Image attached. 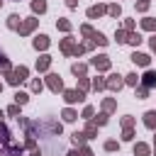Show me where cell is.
<instances>
[{"instance_id":"cell-1","label":"cell","mask_w":156,"mask_h":156,"mask_svg":"<svg viewBox=\"0 0 156 156\" xmlns=\"http://www.w3.org/2000/svg\"><path fill=\"white\" fill-rule=\"evenodd\" d=\"M24 78H27V68H24V66H20L15 73H10V78H7V80H10L12 85H17V83H22Z\"/></svg>"},{"instance_id":"cell-2","label":"cell","mask_w":156,"mask_h":156,"mask_svg":"<svg viewBox=\"0 0 156 156\" xmlns=\"http://www.w3.org/2000/svg\"><path fill=\"white\" fill-rule=\"evenodd\" d=\"M63 98H66V102H80L83 100V90H66Z\"/></svg>"},{"instance_id":"cell-3","label":"cell","mask_w":156,"mask_h":156,"mask_svg":"<svg viewBox=\"0 0 156 156\" xmlns=\"http://www.w3.org/2000/svg\"><path fill=\"white\" fill-rule=\"evenodd\" d=\"M46 83H49V88H51L54 93H58V90L63 88V83H61V78H58V76H49V78H46Z\"/></svg>"},{"instance_id":"cell-4","label":"cell","mask_w":156,"mask_h":156,"mask_svg":"<svg viewBox=\"0 0 156 156\" xmlns=\"http://www.w3.org/2000/svg\"><path fill=\"white\" fill-rule=\"evenodd\" d=\"M144 124H146L149 129H156V110H149V112L144 115Z\"/></svg>"},{"instance_id":"cell-5","label":"cell","mask_w":156,"mask_h":156,"mask_svg":"<svg viewBox=\"0 0 156 156\" xmlns=\"http://www.w3.org/2000/svg\"><path fill=\"white\" fill-rule=\"evenodd\" d=\"M93 66L100 68V71H105V68H110V58L107 56H98V58H93Z\"/></svg>"},{"instance_id":"cell-6","label":"cell","mask_w":156,"mask_h":156,"mask_svg":"<svg viewBox=\"0 0 156 156\" xmlns=\"http://www.w3.org/2000/svg\"><path fill=\"white\" fill-rule=\"evenodd\" d=\"M34 24H37V20H32V17H29V20H27V22H22L17 29H20V34H27V32H32V29H34Z\"/></svg>"},{"instance_id":"cell-7","label":"cell","mask_w":156,"mask_h":156,"mask_svg":"<svg viewBox=\"0 0 156 156\" xmlns=\"http://www.w3.org/2000/svg\"><path fill=\"white\" fill-rule=\"evenodd\" d=\"M46 46H49V37L46 34H39L34 39V49H46Z\"/></svg>"},{"instance_id":"cell-8","label":"cell","mask_w":156,"mask_h":156,"mask_svg":"<svg viewBox=\"0 0 156 156\" xmlns=\"http://www.w3.org/2000/svg\"><path fill=\"white\" fill-rule=\"evenodd\" d=\"M132 61H134V63H139V66H149V61H151V58H149L146 54H134V56H132Z\"/></svg>"},{"instance_id":"cell-9","label":"cell","mask_w":156,"mask_h":156,"mask_svg":"<svg viewBox=\"0 0 156 156\" xmlns=\"http://www.w3.org/2000/svg\"><path fill=\"white\" fill-rule=\"evenodd\" d=\"M144 85H146V88L156 85V71H146V76H144Z\"/></svg>"},{"instance_id":"cell-10","label":"cell","mask_w":156,"mask_h":156,"mask_svg":"<svg viewBox=\"0 0 156 156\" xmlns=\"http://www.w3.org/2000/svg\"><path fill=\"white\" fill-rule=\"evenodd\" d=\"M49 63H51V58H49V56H41V58L37 61V71H46Z\"/></svg>"},{"instance_id":"cell-11","label":"cell","mask_w":156,"mask_h":156,"mask_svg":"<svg viewBox=\"0 0 156 156\" xmlns=\"http://www.w3.org/2000/svg\"><path fill=\"white\" fill-rule=\"evenodd\" d=\"M102 12H105V7H102V5H95V7L88 10V17H100Z\"/></svg>"},{"instance_id":"cell-12","label":"cell","mask_w":156,"mask_h":156,"mask_svg":"<svg viewBox=\"0 0 156 156\" xmlns=\"http://www.w3.org/2000/svg\"><path fill=\"white\" fill-rule=\"evenodd\" d=\"M134 154H136V156H149V146H146V144H136V146H134Z\"/></svg>"},{"instance_id":"cell-13","label":"cell","mask_w":156,"mask_h":156,"mask_svg":"<svg viewBox=\"0 0 156 156\" xmlns=\"http://www.w3.org/2000/svg\"><path fill=\"white\" fill-rule=\"evenodd\" d=\"M107 85H110V88H112V90H119V88H122V80H119V76H112V78H110V83H107Z\"/></svg>"},{"instance_id":"cell-14","label":"cell","mask_w":156,"mask_h":156,"mask_svg":"<svg viewBox=\"0 0 156 156\" xmlns=\"http://www.w3.org/2000/svg\"><path fill=\"white\" fill-rule=\"evenodd\" d=\"M32 10H34V12H44V10H46V2H44V0H34V2H32Z\"/></svg>"},{"instance_id":"cell-15","label":"cell","mask_w":156,"mask_h":156,"mask_svg":"<svg viewBox=\"0 0 156 156\" xmlns=\"http://www.w3.org/2000/svg\"><path fill=\"white\" fill-rule=\"evenodd\" d=\"M7 27H12V29L20 27V17H17V15H10V17H7Z\"/></svg>"},{"instance_id":"cell-16","label":"cell","mask_w":156,"mask_h":156,"mask_svg":"<svg viewBox=\"0 0 156 156\" xmlns=\"http://www.w3.org/2000/svg\"><path fill=\"white\" fill-rule=\"evenodd\" d=\"M15 100H17V105H24V102L29 100V95H27V93H17V95H15Z\"/></svg>"},{"instance_id":"cell-17","label":"cell","mask_w":156,"mask_h":156,"mask_svg":"<svg viewBox=\"0 0 156 156\" xmlns=\"http://www.w3.org/2000/svg\"><path fill=\"white\" fill-rule=\"evenodd\" d=\"M141 27H144V29H156V20H151V17H149V20H144V22H141Z\"/></svg>"},{"instance_id":"cell-18","label":"cell","mask_w":156,"mask_h":156,"mask_svg":"<svg viewBox=\"0 0 156 156\" xmlns=\"http://www.w3.org/2000/svg\"><path fill=\"white\" fill-rule=\"evenodd\" d=\"M73 73H76V76H83V73H85V66H83V63H73Z\"/></svg>"},{"instance_id":"cell-19","label":"cell","mask_w":156,"mask_h":156,"mask_svg":"<svg viewBox=\"0 0 156 156\" xmlns=\"http://www.w3.org/2000/svg\"><path fill=\"white\" fill-rule=\"evenodd\" d=\"M63 119H66V122H73V119H76V112H73V110H63Z\"/></svg>"},{"instance_id":"cell-20","label":"cell","mask_w":156,"mask_h":156,"mask_svg":"<svg viewBox=\"0 0 156 156\" xmlns=\"http://www.w3.org/2000/svg\"><path fill=\"white\" fill-rule=\"evenodd\" d=\"M58 29H63V32H68L71 29V24H68V20H58V24H56Z\"/></svg>"},{"instance_id":"cell-21","label":"cell","mask_w":156,"mask_h":156,"mask_svg":"<svg viewBox=\"0 0 156 156\" xmlns=\"http://www.w3.org/2000/svg\"><path fill=\"white\" fill-rule=\"evenodd\" d=\"M93 39H95V44H100V46H105V44H107V39H105L102 34H93Z\"/></svg>"},{"instance_id":"cell-22","label":"cell","mask_w":156,"mask_h":156,"mask_svg":"<svg viewBox=\"0 0 156 156\" xmlns=\"http://www.w3.org/2000/svg\"><path fill=\"white\" fill-rule=\"evenodd\" d=\"M83 141H85V134L76 132V134H73V144H83Z\"/></svg>"},{"instance_id":"cell-23","label":"cell","mask_w":156,"mask_h":156,"mask_svg":"<svg viewBox=\"0 0 156 156\" xmlns=\"http://www.w3.org/2000/svg\"><path fill=\"white\" fill-rule=\"evenodd\" d=\"M119 12H122L119 5H110V15H112V17H119Z\"/></svg>"},{"instance_id":"cell-24","label":"cell","mask_w":156,"mask_h":156,"mask_svg":"<svg viewBox=\"0 0 156 156\" xmlns=\"http://www.w3.org/2000/svg\"><path fill=\"white\" fill-rule=\"evenodd\" d=\"M127 41H129V44H139V41H141V37H139V34H129V37H127Z\"/></svg>"},{"instance_id":"cell-25","label":"cell","mask_w":156,"mask_h":156,"mask_svg":"<svg viewBox=\"0 0 156 156\" xmlns=\"http://www.w3.org/2000/svg\"><path fill=\"white\" fill-rule=\"evenodd\" d=\"M127 83H129V85H136V83H139L136 73H129V76H127Z\"/></svg>"},{"instance_id":"cell-26","label":"cell","mask_w":156,"mask_h":156,"mask_svg":"<svg viewBox=\"0 0 156 156\" xmlns=\"http://www.w3.org/2000/svg\"><path fill=\"white\" fill-rule=\"evenodd\" d=\"M32 90L39 93V90H41V80H34V83H32Z\"/></svg>"},{"instance_id":"cell-27","label":"cell","mask_w":156,"mask_h":156,"mask_svg":"<svg viewBox=\"0 0 156 156\" xmlns=\"http://www.w3.org/2000/svg\"><path fill=\"white\" fill-rule=\"evenodd\" d=\"M105 149H107V151H115V149H117V141H107Z\"/></svg>"},{"instance_id":"cell-28","label":"cell","mask_w":156,"mask_h":156,"mask_svg":"<svg viewBox=\"0 0 156 156\" xmlns=\"http://www.w3.org/2000/svg\"><path fill=\"white\" fill-rule=\"evenodd\" d=\"M7 112H10V115H20V107H17V105H12V107H10Z\"/></svg>"},{"instance_id":"cell-29","label":"cell","mask_w":156,"mask_h":156,"mask_svg":"<svg viewBox=\"0 0 156 156\" xmlns=\"http://www.w3.org/2000/svg\"><path fill=\"white\" fill-rule=\"evenodd\" d=\"M80 156H93V154H90V149H83V151H80Z\"/></svg>"},{"instance_id":"cell-30","label":"cell","mask_w":156,"mask_h":156,"mask_svg":"<svg viewBox=\"0 0 156 156\" xmlns=\"http://www.w3.org/2000/svg\"><path fill=\"white\" fill-rule=\"evenodd\" d=\"M151 49L156 51V37H151Z\"/></svg>"},{"instance_id":"cell-31","label":"cell","mask_w":156,"mask_h":156,"mask_svg":"<svg viewBox=\"0 0 156 156\" xmlns=\"http://www.w3.org/2000/svg\"><path fill=\"white\" fill-rule=\"evenodd\" d=\"M0 5H2V0H0Z\"/></svg>"},{"instance_id":"cell-32","label":"cell","mask_w":156,"mask_h":156,"mask_svg":"<svg viewBox=\"0 0 156 156\" xmlns=\"http://www.w3.org/2000/svg\"><path fill=\"white\" fill-rule=\"evenodd\" d=\"M0 88H2V85H0Z\"/></svg>"}]
</instances>
